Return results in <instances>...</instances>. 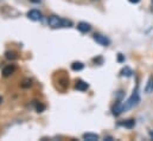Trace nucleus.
Wrapping results in <instances>:
<instances>
[{
	"instance_id": "obj_15",
	"label": "nucleus",
	"mask_w": 153,
	"mask_h": 141,
	"mask_svg": "<svg viewBox=\"0 0 153 141\" xmlns=\"http://www.w3.org/2000/svg\"><path fill=\"white\" fill-rule=\"evenodd\" d=\"M0 102H1V99H0Z\"/></svg>"
},
{
	"instance_id": "obj_1",
	"label": "nucleus",
	"mask_w": 153,
	"mask_h": 141,
	"mask_svg": "<svg viewBox=\"0 0 153 141\" xmlns=\"http://www.w3.org/2000/svg\"><path fill=\"white\" fill-rule=\"evenodd\" d=\"M48 24L52 29H61V27H70L73 23L68 19H63L57 16H50L48 18Z\"/></svg>"
},
{
	"instance_id": "obj_7",
	"label": "nucleus",
	"mask_w": 153,
	"mask_h": 141,
	"mask_svg": "<svg viewBox=\"0 0 153 141\" xmlns=\"http://www.w3.org/2000/svg\"><path fill=\"white\" fill-rule=\"evenodd\" d=\"M16 70V67L14 65H7V67H5L4 68V70H2V73H4V76H10V75H12L13 72Z\"/></svg>"
},
{
	"instance_id": "obj_6",
	"label": "nucleus",
	"mask_w": 153,
	"mask_h": 141,
	"mask_svg": "<svg viewBox=\"0 0 153 141\" xmlns=\"http://www.w3.org/2000/svg\"><path fill=\"white\" fill-rule=\"evenodd\" d=\"M83 139L88 141H96L99 140V135L94 134V133H85V134H83Z\"/></svg>"
},
{
	"instance_id": "obj_4",
	"label": "nucleus",
	"mask_w": 153,
	"mask_h": 141,
	"mask_svg": "<svg viewBox=\"0 0 153 141\" xmlns=\"http://www.w3.org/2000/svg\"><path fill=\"white\" fill-rule=\"evenodd\" d=\"M27 18L30 20H33V22H40L43 19V16L38 10H31L27 12Z\"/></svg>"
},
{
	"instance_id": "obj_14",
	"label": "nucleus",
	"mask_w": 153,
	"mask_h": 141,
	"mask_svg": "<svg viewBox=\"0 0 153 141\" xmlns=\"http://www.w3.org/2000/svg\"><path fill=\"white\" fill-rule=\"evenodd\" d=\"M140 0H129V2H133V4H138Z\"/></svg>"
},
{
	"instance_id": "obj_3",
	"label": "nucleus",
	"mask_w": 153,
	"mask_h": 141,
	"mask_svg": "<svg viewBox=\"0 0 153 141\" xmlns=\"http://www.w3.org/2000/svg\"><path fill=\"white\" fill-rule=\"evenodd\" d=\"M94 40H95L97 44L102 45V46H108V45L111 44V40H109L106 36L101 35V33H95V35H94Z\"/></svg>"
},
{
	"instance_id": "obj_8",
	"label": "nucleus",
	"mask_w": 153,
	"mask_h": 141,
	"mask_svg": "<svg viewBox=\"0 0 153 141\" xmlns=\"http://www.w3.org/2000/svg\"><path fill=\"white\" fill-rule=\"evenodd\" d=\"M152 91H153V76H151V77L149 78V81H147L146 87H145V93H146V94H150V93H152Z\"/></svg>"
},
{
	"instance_id": "obj_11",
	"label": "nucleus",
	"mask_w": 153,
	"mask_h": 141,
	"mask_svg": "<svg viewBox=\"0 0 153 141\" xmlns=\"http://www.w3.org/2000/svg\"><path fill=\"white\" fill-rule=\"evenodd\" d=\"M6 58H8V59H16L17 56H16L14 52H10V51H7V52H6Z\"/></svg>"
},
{
	"instance_id": "obj_2",
	"label": "nucleus",
	"mask_w": 153,
	"mask_h": 141,
	"mask_svg": "<svg viewBox=\"0 0 153 141\" xmlns=\"http://www.w3.org/2000/svg\"><path fill=\"white\" fill-rule=\"evenodd\" d=\"M138 101H139V95H138V89H135V90L133 91L132 96H131V97L125 102V105H122V109H123V111H125V110H127V109H129V108H132L134 105H137V103H138Z\"/></svg>"
},
{
	"instance_id": "obj_5",
	"label": "nucleus",
	"mask_w": 153,
	"mask_h": 141,
	"mask_svg": "<svg viewBox=\"0 0 153 141\" xmlns=\"http://www.w3.org/2000/svg\"><path fill=\"white\" fill-rule=\"evenodd\" d=\"M77 30L82 33H87L91 30V26H90V24H88L85 22H81V23L77 24Z\"/></svg>"
},
{
	"instance_id": "obj_10",
	"label": "nucleus",
	"mask_w": 153,
	"mask_h": 141,
	"mask_svg": "<svg viewBox=\"0 0 153 141\" xmlns=\"http://www.w3.org/2000/svg\"><path fill=\"white\" fill-rule=\"evenodd\" d=\"M83 68H84V65H83V63H81V62H74V63L71 64V69L75 71L82 70Z\"/></svg>"
},
{
	"instance_id": "obj_13",
	"label": "nucleus",
	"mask_w": 153,
	"mask_h": 141,
	"mask_svg": "<svg viewBox=\"0 0 153 141\" xmlns=\"http://www.w3.org/2000/svg\"><path fill=\"white\" fill-rule=\"evenodd\" d=\"M122 72H126V73H123V75H126V76H131V75H132V70H131V69H128V68L123 69Z\"/></svg>"
},
{
	"instance_id": "obj_9",
	"label": "nucleus",
	"mask_w": 153,
	"mask_h": 141,
	"mask_svg": "<svg viewBox=\"0 0 153 141\" xmlns=\"http://www.w3.org/2000/svg\"><path fill=\"white\" fill-rule=\"evenodd\" d=\"M88 84L85 83V82H83V81H77L76 82V89L77 90H81V91H84V90H87L88 89Z\"/></svg>"
},
{
	"instance_id": "obj_12",
	"label": "nucleus",
	"mask_w": 153,
	"mask_h": 141,
	"mask_svg": "<svg viewBox=\"0 0 153 141\" xmlns=\"http://www.w3.org/2000/svg\"><path fill=\"white\" fill-rule=\"evenodd\" d=\"M122 126H126V127H133L134 126V121L133 120H127L126 122H123V123H121Z\"/></svg>"
}]
</instances>
